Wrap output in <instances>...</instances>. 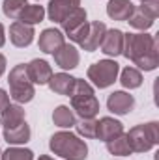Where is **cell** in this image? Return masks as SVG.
<instances>
[{"mask_svg":"<svg viewBox=\"0 0 159 160\" xmlns=\"http://www.w3.org/2000/svg\"><path fill=\"white\" fill-rule=\"evenodd\" d=\"M38 2H40V0H38Z\"/></svg>","mask_w":159,"mask_h":160,"instance_id":"cell-38","label":"cell"},{"mask_svg":"<svg viewBox=\"0 0 159 160\" xmlns=\"http://www.w3.org/2000/svg\"><path fill=\"white\" fill-rule=\"evenodd\" d=\"M139 8H140L142 11H146L150 17L157 19V15H159V0H142V2L139 4Z\"/></svg>","mask_w":159,"mask_h":160,"instance_id":"cell-31","label":"cell"},{"mask_svg":"<svg viewBox=\"0 0 159 160\" xmlns=\"http://www.w3.org/2000/svg\"><path fill=\"white\" fill-rule=\"evenodd\" d=\"M96 89L94 86L88 82V80H82V78H75V84H73V91L69 97H86V95H94Z\"/></svg>","mask_w":159,"mask_h":160,"instance_id":"cell-30","label":"cell"},{"mask_svg":"<svg viewBox=\"0 0 159 160\" xmlns=\"http://www.w3.org/2000/svg\"><path fill=\"white\" fill-rule=\"evenodd\" d=\"M26 73L34 86H47L49 78L52 77V67L49 65V62L34 58L26 63Z\"/></svg>","mask_w":159,"mask_h":160,"instance_id":"cell-11","label":"cell"},{"mask_svg":"<svg viewBox=\"0 0 159 160\" xmlns=\"http://www.w3.org/2000/svg\"><path fill=\"white\" fill-rule=\"evenodd\" d=\"M133 67H137L139 71H144V73L156 71V69L159 67V47L152 48L144 58H140L137 63H133Z\"/></svg>","mask_w":159,"mask_h":160,"instance_id":"cell-28","label":"cell"},{"mask_svg":"<svg viewBox=\"0 0 159 160\" xmlns=\"http://www.w3.org/2000/svg\"><path fill=\"white\" fill-rule=\"evenodd\" d=\"M116 160H118V158H116Z\"/></svg>","mask_w":159,"mask_h":160,"instance_id":"cell-39","label":"cell"},{"mask_svg":"<svg viewBox=\"0 0 159 160\" xmlns=\"http://www.w3.org/2000/svg\"><path fill=\"white\" fill-rule=\"evenodd\" d=\"M135 9V4L131 0H109L107 2V15L112 21L125 22Z\"/></svg>","mask_w":159,"mask_h":160,"instance_id":"cell-20","label":"cell"},{"mask_svg":"<svg viewBox=\"0 0 159 160\" xmlns=\"http://www.w3.org/2000/svg\"><path fill=\"white\" fill-rule=\"evenodd\" d=\"M129 147L133 153H148L156 145H159V123L157 121H148L142 125H135L125 132Z\"/></svg>","mask_w":159,"mask_h":160,"instance_id":"cell-2","label":"cell"},{"mask_svg":"<svg viewBox=\"0 0 159 160\" xmlns=\"http://www.w3.org/2000/svg\"><path fill=\"white\" fill-rule=\"evenodd\" d=\"M71 101V110L75 112V116L80 119H94L99 114V101L94 95H86V97H69Z\"/></svg>","mask_w":159,"mask_h":160,"instance_id":"cell-7","label":"cell"},{"mask_svg":"<svg viewBox=\"0 0 159 160\" xmlns=\"http://www.w3.org/2000/svg\"><path fill=\"white\" fill-rule=\"evenodd\" d=\"M64 43H66V36H64L62 30H58V28H45L40 34L38 47L45 54H54Z\"/></svg>","mask_w":159,"mask_h":160,"instance_id":"cell-13","label":"cell"},{"mask_svg":"<svg viewBox=\"0 0 159 160\" xmlns=\"http://www.w3.org/2000/svg\"><path fill=\"white\" fill-rule=\"evenodd\" d=\"M101 52L107 56V58H116V56H122V48H123V32L118 30V28H107L103 39H101V45H99Z\"/></svg>","mask_w":159,"mask_h":160,"instance_id":"cell-10","label":"cell"},{"mask_svg":"<svg viewBox=\"0 0 159 160\" xmlns=\"http://www.w3.org/2000/svg\"><path fill=\"white\" fill-rule=\"evenodd\" d=\"M139 2H142V0H139Z\"/></svg>","mask_w":159,"mask_h":160,"instance_id":"cell-37","label":"cell"},{"mask_svg":"<svg viewBox=\"0 0 159 160\" xmlns=\"http://www.w3.org/2000/svg\"><path fill=\"white\" fill-rule=\"evenodd\" d=\"M125 22H129V26H131V28H135L137 32H148V30L154 26L156 19H154V17H150L146 11H142L139 6H135V9H133L131 17H129Z\"/></svg>","mask_w":159,"mask_h":160,"instance_id":"cell-22","label":"cell"},{"mask_svg":"<svg viewBox=\"0 0 159 160\" xmlns=\"http://www.w3.org/2000/svg\"><path fill=\"white\" fill-rule=\"evenodd\" d=\"M23 121H26V112L17 102H9L0 112V127L2 128H13V127L21 125Z\"/></svg>","mask_w":159,"mask_h":160,"instance_id":"cell-17","label":"cell"},{"mask_svg":"<svg viewBox=\"0 0 159 160\" xmlns=\"http://www.w3.org/2000/svg\"><path fill=\"white\" fill-rule=\"evenodd\" d=\"M96 127H97V119H80L75 123V130L77 136L84 138V140H96Z\"/></svg>","mask_w":159,"mask_h":160,"instance_id":"cell-29","label":"cell"},{"mask_svg":"<svg viewBox=\"0 0 159 160\" xmlns=\"http://www.w3.org/2000/svg\"><path fill=\"white\" fill-rule=\"evenodd\" d=\"M107 108L114 116H127L135 108V97L129 91H123V89L112 91L107 99Z\"/></svg>","mask_w":159,"mask_h":160,"instance_id":"cell-8","label":"cell"},{"mask_svg":"<svg viewBox=\"0 0 159 160\" xmlns=\"http://www.w3.org/2000/svg\"><path fill=\"white\" fill-rule=\"evenodd\" d=\"M73 84H75V77H71L69 73L66 71H60V73H52V77L49 78L47 86L52 93L56 95H64V97H69L71 91H73Z\"/></svg>","mask_w":159,"mask_h":160,"instance_id":"cell-16","label":"cell"},{"mask_svg":"<svg viewBox=\"0 0 159 160\" xmlns=\"http://www.w3.org/2000/svg\"><path fill=\"white\" fill-rule=\"evenodd\" d=\"M105 32H107V24H105V22H101V21H92V22H88V32H86L84 39L79 43V47L82 50H86V52L97 50L99 45H101L103 36H105Z\"/></svg>","mask_w":159,"mask_h":160,"instance_id":"cell-12","label":"cell"},{"mask_svg":"<svg viewBox=\"0 0 159 160\" xmlns=\"http://www.w3.org/2000/svg\"><path fill=\"white\" fill-rule=\"evenodd\" d=\"M52 58H54V63H56L62 71L69 73V71H73V69L79 65L80 52L73 43H64V45L52 54Z\"/></svg>","mask_w":159,"mask_h":160,"instance_id":"cell-6","label":"cell"},{"mask_svg":"<svg viewBox=\"0 0 159 160\" xmlns=\"http://www.w3.org/2000/svg\"><path fill=\"white\" fill-rule=\"evenodd\" d=\"M34 36H36V30L34 26H28L21 21H13L9 24V41L13 47L17 48H26L32 45L34 41Z\"/></svg>","mask_w":159,"mask_h":160,"instance_id":"cell-9","label":"cell"},{"mask_svg":"<svg viewBox=\"0 0 159 160\" xmlns=\"http://www.w3.org/2000/svg\"><path fill=\"white\" fill-rule=\"evenodd\" d=\"M156 47H159L156 36H150L148 32H127V34H123L122 56H125L129 62L137 63L140 58H144Z\"/></svg>","mask_w":159,"mask_h":160,"instance_id":"cell-4","label":"cell"},{"mask_svg":"<svg viewBox=\"0 0 159 160\" xmlns=\"http://www.w3.org/2000/svg\"><path fill=\"white\" fill-rule=\"evenodd\" d=\"M0 157H2V149H0Z\"/></svg>","mask_w":159,"mask_h":160,"instance_id":"cell-36","label":"cell"},{"mask_svg":"<svg viewBox=\"0 0 159 160\" xmlns=\"http://www.w3.org/2000/svg\"><path fill=\"white\" fill-rule=\"evenodd\" d=\"M45 17H47V13H45L43 6H40V4H28L23 9L19 21L25 22V24H28V26H36V24H40Z\"/></svg>","mask_w":159,"mask_h":160,"instance_id":"cell-23","label":"cell"},{"mask_svg":"<svg viewBox=\"0 0 159 160\" xmlns=\"http://www.w3.org/2000/svg\"><path fill=\"white\" fill-rule=\"evenodd\" d=\"M88 22V15H86V9L84 8H75L73 11H69L66 17H64V21L60 22V26H62V32H64V36H71L73 32H77L80 26H84Z\"/></svg>","mask_w":159,"mask_h":160,"instance_id":"cell-19","label":"cell"},{"mask_svg":"<svg viewBox=\"0 0 159 160\" xmlns=\"http://www.w3.org/2000/svg\"><path fill=\"white\" fill-rule=\"evenodd\" d=\"M120 134H123V125L122 121L114 119L111 116H105L101 119H97V127H96V140L101 142H109L112 138H116Z\"/></svg>","mask_w":159,"mask_h":160,"instance_id":"cell-14","label":"cell"},{"mask_svg":"<svg viewBox=\"0 0 159 160\" xmlns=\"http://www.w3.org/2000/svg\"><path fill=\"white\" fill-rule=\"evenodd\" d=\"M79 6H80V0H49V6H47L45 13H47L49 21L60 24L64 21V17L69 11H73L75 8H79Z\"/></svg>","mask_w":159,"mask_h":160,"instance_id":"cell-15","label":"cell"},{"mask_svg":"<svg viewBox=\"0 0 159 160\" xmlns=\"http://www.w3.org/2000/svg\"><path fill=\"white\" fill-rule=\"evenodd\" d=\"M120 75V63L112 58H105V60H99L96 63H92L86 71V77L88 82L97 88V89H107L111 88Z\"/></svg>","mask_w":159,"mask_h":160,"instance_id":"cell-5","label":"cell"},{"mask_svg":"<svg viewBox=\"0 0 159 160\" xmlns=\"http://www.w3.org/2000/svg\"><path fill=\"white\" fill-rule=\"evenodd\" d=\"M49 149L52 155L62 160H86L88 158V145L86 142L73 134L71 130L54 132L49 140Z\"/></svg>","mask_w":159,"mask_h":160,"instance_id":"cell-1","label":"cell"},{"mask_svg":"<svg viewBox=\"0 0 159 160\" xmlns=\"http://www.w3.org/2000/svg\"><path fill=\"white\" fill-rule=\"evenodd\" d=\"M105 147H107V151L112 155V157H129L133 151H131V147H129V142H127V136H125V132L123 134H120L116 138H112V140H109V142H105Z\"/></svg>","mask_w":159,"mask_h":160,"instance_id":"cell-25","label":"cell"},{"mask_svg":"<svg viewBox=\"0 0 159 160\" xmlns=\"http://www.w3.org/2000/svg\"><path fill=\"white\" fill-rule=\"evenodd\" d=\"M2 136H4L8 145H25V143L30 142L32 130H30V125L26 121H23L21 125H17L13 128H4Z\"/></svg>","mask_w":159,"mask_h":160,"instance_id":"cell-18","label":"cell"},{"mask_svg":"<svg viewBox=\"0 0 159 160\" xmlns=\"http://www.w3.org/2000/svg\"><path fill=\"white\" fill-rule=\"evenodd\" d=\"M0 160H34V153L25 145H9L6 151H2Z\"/></svg>","mask_w":159,"mask_h":160,"instance_id":"cell-27","label":"cell"},{"mask_svg":"<svg viewBox=\"0 0 159 160\" xmlns=\"http://www.w3.org/2000/svg\"><path fill=\"white\" fill-rule=\"evenodd\" d=\"M8 104H9V93H8L6 89L0 88V112H2Z\"/></svg>","mask_w":159,"mask_h":160,"instance_id":"cell-32","label":"cell"},{"mask_svg":"<svg viewBox=\"0 0 159 160\" xmlns=\"http://www.w3.org/2000/svg\"><path fill=\"white\" fill-rule=\"evenodd\" d=\"M6 65H8V63H6V56H4V54H0V77L6 73Z\"/></svg>","mask_w":159,"mask_h":160,"instance_id":"cell-34","label":"cell"},{"mask_svg":"<svg viewBox=\"0 0 159 160\" xmlns=\"http://www.w3.org/2000/svg\"><path fill=\"white\" fill-rule=\"evenodd\" d=\"M8 84H9V97L17 104H26L34 99L36 95V86L30 82L28 73H26V63L15 65L9 75H8Z\"/></svg>","mask_w":159,"mask_h":160,"instance_id":"cell-3","label":"cell"},{"mask_svg":"<svg viewBox=\"0 0 159 160\" xmlns=\"http://www.w3.org/2000/svg\"><path fill=\"white\" fill-rule=\"evenodd\" d=\"M6 45V28H4V24L0 22V48Z\"/></svg>","mask_w":159,"mask_h":160,"instance_id":"cell-33","label":"cell"},{"mask_svg":"<svg viewBox=\"0 0 159 160\" xmlns=\"http://www.w3.org/2000/svg\"><path fill=\"white\" fill-rule=\"evenodd\" d=\"M52 123H54L58 128H62V130H69V128L75 127L77 116H75V112L71 110V106H68V104H58V106L54 108V112H52Z\"/></svg>","mask_w":159,"mask_h":160,"instance_id":"cell-21","label":"cell"},{"mask_svg":"<svg viewBox=\"0 0 159 160\" xmlns=\"http://www.w3.org/2000/svg\"><path fill=\"white\" fill-rule=\"evenodd\" d=\"M28 6V0H4L2 2V11L8 19L11 21H19L23 9Z\"/></svg>","mask_w":159,"mask_h":160,"instance_id":"cell-26","label":"cell"},{"mask_svg":"<svg viewBox=\"0 0 159 160\" xmlns=\"http://www.w3.org/2000/svg\"><path fill=\"white\" fill-rule=\"evenodd\" d=\"M118 78H120V84H122L125 89H137V88L142 86V73H140L137 67H133V65L122 69L120 75H118Z\"/></svg>","mask_w":159,"mask_h":160,"instance_id":"cell-24","label":"cell"},{"mask_svg":"<svg viewBox=\"0 0 159 160\" xmlns=\"http://www.w3.org/2000/svg\"><path fill=\"white\" fill-rule=\"evenodd\" d=\"M38 160H54V158H52V157H49V155H41Z\"/></svg>","mask_w":159,"mask_h":160,"instance_id":"cell-35","label":"cell"}]
</instances>
